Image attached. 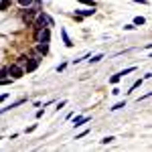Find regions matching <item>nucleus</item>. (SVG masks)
<instances>
[{
  "label": "nucleus",
  "mask_w": 152,
  "mask_h": 152,
  "mask_svg": "<svg viewBox=\"0 0 152 152\" xmlns=\"http://www.w3.org/2000/svg\"><path fill=\"white\" fill-rule=\"evenodd\" d=\"M124 28H126V31H134V28H136V24H134V23H132V24H126Z\"/></svg>",
  "instance_id": "aec40b11"
},
{
  "label": "nucleus",
  "mask_w": 152,
  "mask_h": 152,
  "mask_svg": "<svg viewBox=\"0 0 152 152\" xmlns=\"http://www.w3.org/2000/svg\"><path fill=\"white\" fill-rule=\"evenodd\" d=\"M8 75H10L12 79H20L24 75V69L20 65H10V67H8Z\"/></svg>",
  "instance_id": "7ed1b4c3"
},
{
  "label": "nucleus",
  "mask_w": 152,
  "mask_h": 152,
  "mask_svg": "<svg viewBox=\"0 0 152 152\" xmlns=\"http://www.w3.org/2000/svg\"><path fill=\"white\" fill-rule=\"evenodd\" d=\"M79 16H94L95 14V6H89V8H83V10H77Z\"/></svg>",
  "instance_id": "0eeeda50"
},
{
  "label": "nucleus",
  "mask_w": 152,
  "mask_h": 152,
  "mask_svg": "<svg viewBox=\"0 0 152 152\" xmlns=\"http://www.w3.org/2000/svg\"><path fill=\"white\" fill-rule=\"evenodd\" d=\"M142 83H144V77H142V79H138V81H134V83H132V87H130V89H128V94H132L134 89H138V87H140Z\"/></svg>",
  "instance_id": "9d476101"
},
{
  "label": "nucleus",
  "mask_w": 152,
  "mask_h": 152,
  "mask_svg": "<svg viewBox=\"0 0 152 152\" xmlns=\"http://www.w3.org/2000/svg\"><path fill=\"white\" fill-rule=\"evenodd\" d=\"M49 41H51V31H49V26H45L39 33V43H49Z\"/></svg>",
  "instance_id": "39448f33"
},
{
  "label": "nucleus",
  "mask_w": 152,
  "mask_h": 152,
  "mask_svg": "<svg viewBox=\"0 0 152 152\" xmlns=\"http://www.w3.org/2000/svg\"><path fill=\"white\" fill-rule=\"evenodd\" d=\"M120 79H122V75H120V73H116V75H114V77L110 79V83H114V85H116V83L120 81Z\"/></svg>",
  "instance_id": "dca6fc26"
},
{
  "label": "nucleus",
  "mask_w": 152,
  "mask_h": 152,
  "mask_svg": "<svg viewBox=\"0 0 152 152\" xmlns=\"http://www.w3.org/2000/svg\"><path fill=\"white\" fill-rule=\"evenodd\" d=\"M114 140H116L114 136H105L104 140H102V144H110V142H114Z\"/></svg>",
  "instance_id": "a211bd4d"
},
{
  "label": "nucleus",
  "mask_w": 152,
  "mask_h": 152,
  "mask_svg": "<svg viewBox=\"0 0 152 152\" xmlns=\"http://www.w3.org/2000/svg\"><path fill=\"white\" fill-rule=\"evenodd\" d=\"M39 63H41V57H37V55H35V57H26V59H24V63H23L24 71H26V73L35 71L37 67H39Z\"/></svg>",
  "instance_id": "f03ea898"
},
{
  "label": "nucleus",
  "mask_w": 152,
  "mask_h": 152,
  "mask_svg": "<svg viewBox=\"0 0 152 152\" xmlns=\"http://www.w3.org/2000/svg\"><path fill=\"white\" fill-rule=\"evenodd\" d=\"M77 2H81V4H85V6H95L94 0H77Z\"/></svg>",
  "instance_id": "f3484780"
},
{
  "label": "nucleus",
  "mask_w": 152,
  "mask_h": 152,
  "mask_svg": "<svg viewBox=\"0 0 152 152\" xmlns=\"http://www.w3.org/2000/svg\"><path fill=\"white\" fill-rule=\"evenodd\" d=\"M4 77H8V67L6 69H0V79H4Z\"/></svg>",
  "instance_id": "6ab92c4d"
},
{
  "label": "nucleus",
  "mask_w": 152,
  "mask_h": 152,
  "mask_svg": "<svg viewBox=\"0 0 152 152\" xmlns=\"http://www.w3.org/2000/svg\"><path fill=\"white\" fill-rule=\"evenodd\" d=\"M87 122H89V116H77L75 120H73V126H75V128H79V126L87 124Z\"/></svg>",
  "instance_id": "423d86ee"
},
{
  "label": "nucleus",
  "mask_w": 152,
  "mask_h": 152,
  "mask_svg": "<svg viewBox=\"0 0 152 152\" xmlns=\"http://www.w3.org/2000/svg\"><path fill=\"white\" fill-rule=\"evenodd\" d=\"M45 26H47V14H45V12H39V14H37V20H35V26H33V28H35V39H39V33H41Z\"/></svg>",
  "instance_id": "f257e3e1"
},
{
  "label": "nucleus",
  "mask_w": 152,
  "mask_h": 152,
  "mask_svg": "<svg viewBox=\"0 0 152 152\" xmlns=\"http://www.w3.org/2000/svg\"><path fill=\"white\" fill-rule=\"evenodd\" d=\"M122 107H126V102H120V104H116L114 107H112V112H116V110H122Z\"/></svg>",
  "instance_id": "2eb2a0df"
},
{
  "label": "nucleus",
  "mask_w": 152,
  "mask_h": 152,
  "mask_svg": "<svg viewBox=\"0 0 152 152\" xmlns=\"http://www.w3.org/2000/svg\"><path fill=\"white\" fill-rule=\"evenodd\" d=\"M37 51H39L41 55H47L49 53V43H39V45H37Z\"/></svg>",
  "instance_id": "1a4fd4ad"
},
{
  "label": "nucleus",
  "mask_w": 152,
  "mask_h": 152,
  "mask_svg": "<svg viewBox=\"0 0 152 152\" xmlns=\"http://www.w3.org/2000/svg\"><path fill=\"white\" fill-rule=\"evenodd\" d=\"M134 2H140V4H148V0H134Z\"/></svg>",
  "instance_id": "5701e85b"
},
{
  "label": "nucleus",
  "mask_w": 152,
  "mask_h": 152,
  "mask_svg": "<svg viewBox=\"0 0 152 152\" xmlns=\"http://www.w3.org/2000/svg\"><path fill=\"white\" fill-rule=\"evenodd\" d=\"M4 99H8V94H2V95H0V104H2Z\"/></svg>",
  "instance_id": "4be33fe9"
},
{
  "label": "nucleus",
  "mask_w": 152,
  "mask_h": 152,
  "mask_svg": "<svg viewBox=\"0 0 152 152\" xmlns=\"http://www.w3.org/2000/svg\"><path fill=\"white\" fill-rule=\"evenodd\" d=\"M24 8H26V12H23V20H26V23H28L33 16L39 14V6H35V8H33V6H24Z\"/></svg>",
  "instance_id": "20e7f679"
},
{
  "label": "nucleus",
  "mask_w": 152,
  "mask_h": 152,
  "mask_svg": "<svg viewBox=\"0 0 152 152\" xmlns=\"http://www.w3.org/2000/svg\"><path fill=\"white\" fill-rule=\"evenodd\" d=\"M65 104H67L65 99H63V102H59V104H57V107H55V110H57V112H59V110H61V107H63V105H65Z\"/></svg>",
  "instance_id": "412c9836"
},
{
  "label": "nucleus",
  "mask_w": 152,
  "mask_h": 152,
  "mask_svg": "<svg viewBox=\"0 0 152 152\" xmlns=\"http://www.w3.org/2000/svg\"><path fill=\"white\" fill-rule=\"evenodd\" d=\"M61 37H63V43H65V47H67V49H71V47H73V41L69 39L67 31H61Z\"/></svg>",
  "instance_id": "6e6552de"
},
{
  "label": "nucleus",
  "mask_w": 152,
  "mask_h": 152,
  "mask_svg": "<svg viewBox=\"0 0 152 152\" xmlns=\"http://www.w3.org/2000/svg\"><path fill=\"white\" fill-rule=\"evenodd\" d=\"M144 23H146L144 16H136V18H134V24H136V26H138V24H144Z\"/></svg>",
  "instance_id": "ddd939ff"
},
{
  "label": "nucleus",
  "mask_w": 152,
  "mask_h": 152,
  "mask_svg": "<svg viewBox=\"0 0 152 152\" xmlns=\"http://www.w3.org/2000/svg\"><path fill=\"white\" fill-rule=\"evenodd\" d=\"M102 59H104V55H102V53H99V55H94V57L89 59V63H99V61H102Z\"/></svg>",
  "instance_id": "f8f14e48"
},
{
  "label": "nucleus",
  "mask_w": 152,
  "mask_h": 152,
  "mask_svg": "<svg viewBox=\"0 0 152 152\" xmlns=\"http://www.w3.org/2000/svg\"><path fill=\"white\" fill-rule=\"evenodd\" d=\"M10 6V0H0V10H6Z\"/></svg>",
  "instance_id": "9b49d317"
},
{
  "label": "nucleus",
  "mask_w": 152,
  "mask_h": 152,
  "mask_svg": "<svg viewBox=\"0 0 152 152\" xmlns=\"http://www.w3.org/2000/svg\"><path fill=\"white\" fill-rule=\"evenodd\" d=\"M132 71H136V67H128V69L120 71V75H122V77H126V75H128V73H132Z\"/></svg>",
  "instance_id": "4468645a"
}]
</instances>
